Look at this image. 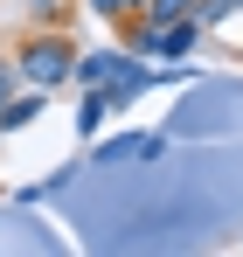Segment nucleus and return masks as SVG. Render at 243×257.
<instances>
[{"instance_id":"nucleus-1","label":"nucleus","mask_w":243,"mask_h":257,"mask_svg":"<svg viewBox=\"0 0 243 257\" xmlns=\"http://www.w3.org/2000/svg\"><path fill=\"white\" fill-rule=\"evenodd\" d=\"M14 70H21V84L63 97V90H70V70H77V35H70V28H21Z\"/></svg>"},{"instance_id":"nucleus-2","label":"nucleus","mask_w":243,"mask_h":257,"mask_svg":"<svg viewBox=\"0 0 243 257\" xmlns=\"http://www.w3.org/2000/svg\"><path fill=\"white\" fill-rule=\"evenodd\" d=\"M118 42L132 56H146V63H188L195 42H202V21L188 14V21H146V14H125L118 21Z\"/></svg>"},{"instance_id":"nucleus-3","label":"nucleus","mask_w":243,"mask_h":257,"mask_svg":"<svg viewBox=\"0 0 243 257\" xmlns=\"http://www.w3.org/2000/svg\"><path fill=\"white\" fill-rule=\"evenodd\" d=\"M167 139L174 132H118V139H90V167H153L167 160Z\"/></svg>"},{"instance_id":"nucleus-4","label":"nucleus","mask_w":243,"mask_h":257,"mask_svg":"<svg viewBox=\"0 0 243 257\" xmlns=\"http://www.w3.org/2000/svg\"><path fill=\"white\" fill-rule=\"evenodd\" d=\"M125 56H132V49H77V70H70V84H77V90H104V84H111V70H118V63H125Z\"/></svg>"},{"instance_id":"nucleus-5","label":"nucleus","mask_w":243,"mask_h":257,"mask_svg":"<svg viewBox=\"0 0 243 257\" xmlns=\"http://www.w3.org/2000/svg\"><path fill=\"white\" fill-rule=\"evenodd\" d=\"M42 111H49V90L21 84L14 97H7V104H0V139H14V132H28V125L42 118Z\"/></svg>"},{"instance_id":"nucleus-6","label":"nucleus","mask_w":243,"mask_h":257,"mask_svg":"<svg viewBox=\"0 0 243 257\" xmlns=\"http://www.w3.org/2000/svg\"><path fill=\"white\" fill-rule=\"evenodd\" d=\"M111 118V104H104V90H77V139H97Z\"/></svg>"},{"instance_id":"nucleus-7","label":"nucleus","mask_w":243,"mask_h":257,"mask_svg":"<svg viewBox=\"0 0 243 257\" xmlns=\"http://www.w3.org/2000/svg\"><path fill=\"white\" fill-rule=\"evenodd\" d=\"M77 7L70 0H28V28H70Z\"/></svg>"},{"instance_id":"nucleus-8","label":"nucleus","mask_w":243,"mask_h":257,"mask_svg":"<svg viewBox=\"0 0 243 257\" xmlns=\"http://www.w3.org/2000/svg\"><path fill=\"white\" fill-rule=\"evenodd\" d=\"M132 14H146V21H188V14H195V0H139Z\"/></svg>"},{"instance_id":"nucleus-9","label":"nucleus","mask_w":243,"mask_h":257,"mask_svg":"<svg viewBox=\"0 0 243 257\" xmlns=\"http://www.w3.org/2000/svg\"><path fill=\"white\" fill-rule=\"evenodd\" d=\"M243 14V0H195V21L202 28H222V21H236Z\"/></svg>"},{"instance_id":"nucleus-10","label":"nucleus","mask_w":243,"mask_h":257,"mask_svg":"<svg viewBox=\"0 0 243 257\" xmlns=\"http://www.w3.org/2000/svg\"><path fill=\"white\" fill-rule=\"evenodd\" d=\"M77 7H90V14H97V21H111V28L125 21V7H118V0H77Z\"/></svg>"},{"instance_id":"nucleus-11","label":"nucleus","mask_w":243,"mask_h":257,"mask_svg":"<svg viewBox=\"0 0 243 257\" xmlns=\"http://www.w3.org/2000/svg\"><path fill=\"white\" fill-rule=\"evenodd\" d=\"M14 90H21V70H14V56H0V104H7Z\"/></svg>"},{"instance_id":"nucleus-12","label":"nucleus","mask_w":243,"mask_h":257,"mask_svg":"<svg viewBox=\"0 0 243 257\" xmlns=\"http://www.w3.org/2000/svg\"><path fill=\"white\" fill-rule=\"evenodd\" d=\"M118 7H125V14H132V7H139V0H118Z\"/></svg>"}]
</instances>
